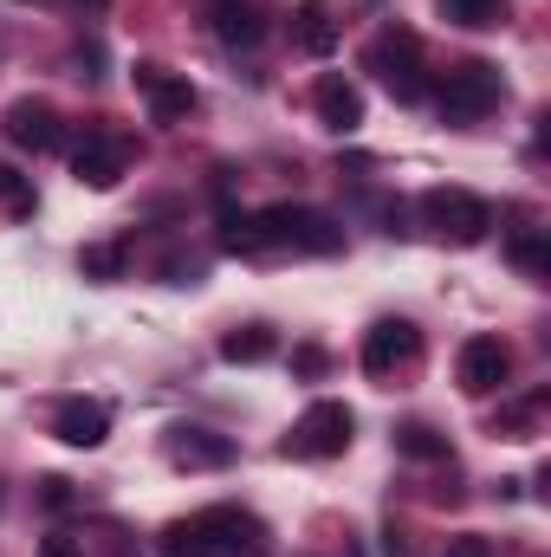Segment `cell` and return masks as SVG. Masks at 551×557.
Returning a JSON list of instances; mask_svg holds the SVG:
<instances>
[{"label": "cell", "instance_id": "6", "mask_svg": "<svg viewBox=\"0 0 551 557\" xmlns=\"http://www.w3.org/2000/svg\"><path fill=\"white\" fill-rule=\"evenodd\" d=\"M65 149H72V175L85 188H118L124 169H131V156H137L131 131H118V124H85V137L65 143Z\"/></svg>", "mask_w": 551, "mask_h": 557}, {"label": "cell", "instance_id": "25", "mask_svg": "<svg viewBox=\"0 0 551 557\" xmlns=\"http://www.w3.org/2000/svg\"><path fill=\"white\" fill-rule=\"evenodd\" d=\"M39 557H85V545H78V539H46Z\"/></svg>", "mask_w": 551, "mask_h": 557}, {"label": "cell", "instance_id": "15", "mask_svg": "<svg viewBox=\"0 0 551 557\" xmlns=\"http://www.w3.org/2000/svg\"><path fill=\"white\" fill-rule=\"evenodd\" d=\"M52 434H59L65 447H105V441H111V409L91 403V396H65V403L52 409Z\"/></svg>", "mask_w": 551, "mask_h": 557}, {"label": "cell", "instance_id": "26", "mask_svg": "<svg viewBox=\"0 0 551 557\" xmlns=\"http://www.w3.org/2000/svg\"><path fill=\"white\" fill-rule=\"evenodd\" d=\"M78 7H91V13H105V7H111V0H78Z\"/></svg>", "mask_w": 551, "mask_h": 557}, {"label": "cell", "instance_id": "13", "mask_svg": "<svg viewBox=\"0 0 551 557\" xmlns=\"http://www.w3.org/2000/svg\"><path fill=\"white\" fill-rule=\"evenodd\" d=\"M201 13L228 52H254L273 33V0H201Z\"/></svg>", "mask_w": 551, "mask_h": 557}, {"label": "cell", "instance_id": "27", "mask_svg": "<svg viewBox=\"0 0 551 557\" xmlns=\"http://www.w3.org/2000/svg\"><path fill=\"white\" fill-rule=\"evenodd\" d=\"M7 182H13V169H0V195H7Z\"/></svg>", "mask_w": 551, "mask_h": 557}, {"label": "cell", "instance_id": "8", "mask_svg": "<svg viewBox=\"0 0 551 557\" xmlns=\"http://www.w3.org/2000/svg\"><path fill=\"white\" fill-rule=\"evenodd\" d=\"M162 454H169V467H182V473H221V467H234V434H215V428H201V421H175L169 434H162Z\"/></svg>", "mask_w": 551, "mask_h": 557}, {"label": "cell", "instance_id": "12", "mask_svg": "<svg viewBox=\"0 0 551 557\" xmlns=\"http://www.w3.org/2000/svg\"><path fill=\"white\" fill-rule=\"evenodd\" d=\"M506 376H513V344L506 337H467L461 344V357H454L461 396H493V389H506Z\"/></svg>", "mask_w": 551, "mask_h": 557}, {"label": "cell", "instance_id": "16", "mask_svg": "<svg viewBox=\"0 0 551 557\" xmlns=\"http://www.w3.org/2000/svg\"><path fill=\"white\" fill-rule=\"evenodd\" d=\"M338 39H344V26H338V13H331L325 0H298V7H292V46H298L305 59H331Z\"/></svg>", "mask_w": 551, "mask_h": 557}, {"label": "cell", "instance_id": "20", "mask_svg": "<svg viewBox=\"0 0 551 557\" xmlns=\"http://www.w3.org/2000/svg\"><path fill=\"white\" fill-rule=\"evenodd\" d=\"M396 454H409V460H448V434H434L428 421H403L396 428Z\"/></svg>", "mask_w": 551, "mask_h": 557}, {"label": "cell", "instance_id": "9", "mask_svg": "<svg viewBox=\"0 0 551 557\" xmlns=\"http://www.w3.org/2000/svg\"><path fill=\"white\" fill-rule=\"evenodd\" d=\"M415 363H421V331H415L409 318H377V324L364 331V370H370L377 383L403 376Z\"/></svg>", "mask_w": 551, "mask_h": 557}, {"label": "cell", "instance_id": "17", "mask_svg": "<svg viewBox=\"0 0 551 557\" xmlns=\"http://www.w3.org/2000/svg\"><path fill=\"white\" fill-rule=\"evenodd\" d=\"M273 350H279L273 324H241V331L221 337V357H228V363H267Z\"/></svg>", "mask_w": 551, "mask_h": 557}, {"label": "cell", "instance_id": "23", "mask_svg": "<svg viewBox=\"0 0 551 557\" xmlns=\"http://www.w3.org/2000/svg\"><path fill=\"white\" fill-rule=\"evenodd\" d=\"M39 499H46L52 512H65V506L78 499V493H72V480H39Z\"/></svg>", "mask_w": 551, "mask_h": 557}, {"label": "cell", "instance_id": "19", "mask_svg": "<svg viewBox=\"0 0 551 557\" xmlns=\"http://www.w3.org/2000/svg\"><path fill=\"white\" fill-rule=\"evenodd\" d=\"M441 7V20H454V26H474V33H487V26H506V0H434Z\"/></svg>", "mask_w": 551, "mask_h": 557}, {"label": "cell", "instance_id": "21", "mask_svg": "<svg viewBox=\"0 0 551 557\" xmlns=\"http://www.w3.org/2000/svg\"><path fill=\"white\" fill-rule=\"evenodd\" d=\"M78 273L98 278V285H111V278L124 273V247H85V253H78Z\"/></svg>", "mask_w": 551, "mask_h": 557}, {"label": "cell", "instance_id": "14", "mask_svg": "<svg viewBox=\"0 0 551 557\" xmlns=\"http://www.w3.org/2000/svg\"><path fill=\"white\" fill-rule=\"evenodd\" d=\"M311 111H318V124H325V131L351 137V131L364 124V91H357L344 72H325V78L311 85Z\"/></svg>", "mask_w": 551, "mask_h": 557}, {"label": "cell", "instance_id": "10", "mask_svg": "<svg viewBox=\"0 0 551 557\" xmlns=\"http://www.w3.org/2000/svg\"><path fill=\"white\" fill-rule=\"evenodd\" d=\"M0 131H7V143H20V149H33V156H59V149L72 143L65 117H59L46 98H13L7 117H0Z\"/></svg>", "mask_w": 551, "mask_h": 557}, {"label": "cell", "instance_id": "3", "mask_svg": "<svg viewBox=\"0 0 551 557\" xmlns=\"http://www.w3.org/2000/svg\"><path fill=\"white\" fill-rule=\"evenodd\" d=\"M500 98H506V78H500V65H487V59L454 65V72L441 78V91H434V104H441V117H448L454 131H467V124L493 117V111H500Z\"/></svg>", "mask_w": 551, "mask_h": 557}, {"label": "cell", "instance_id": "5", "mask_svg": "<svg viewBox=\"0 0 551 557\" xmlns=\"http://www.w3.org/2000/svg\"><path fill=\"white\" fill-rule=\"evenodd\" d=\"M421 221L434 227V240L448 247H480L493 234V208L474 188H428L421 195Z\"/></svg>", "mask_w": 551, "mask_h": 557}, {"label": "cell", "instance_id": "4", "mask_svg": "<svg viewBox=\"0 0 551 557\" xmlns=\"http://www.w3.org/2000/svg\"><path fill=\"white\" fill-rule=\"evenodd\" d=\"M364 65L390 85L396 104H421V98H428V78H421V39H415L409 26H383V33L370 39Z\"/></svg>", "mask_w": 551, "mask_h": 557}, {"label": "cell", "instance_id": "22", "mask_svg": "<svg viewBox=\"0 0 551 557\" xmlns=\"http://www.w3.org/2000/svg\"><path fill=\"white\" fill-rule=\"evenodd\" d=\"M325 370H331V357H325L318 344H298V350H292V376H325Z\"/></svg>", "mask_w": 551, "mask_h": 557}, {"label": "cell", "instance_id": "18", "mask_svg": "<svg viewBox=\"0 0 551 557\" xmlns=\"http://www.w3.org/2000/svg\"><path fill=\"white\" fill-rule=\"evenodd\" d=\"M506 253H513V267L526 278H551V247L539 227H513V240H506Z\"/></svg>", "mask_w": 551, "mask_h": 557}, {"label": "cell", "instance_id": "24", "mask_svg": "<svg viewBox=\"0 0 551 557\" xmlns=\"http://www.w3.org/2000/svg\"><path fill=\"white\" fill-rule=\"evenodd\" d=\"M448 557H493V539H474V532H467V539L448 545Z\"/></svg>", "mask_w": 551, "mask_h": 557}, {"label": "cell", "instance_id": "7", "mask_svg": "<svg viewBox=\"0 0 551 557\" xmlns=\"http://www.w3.org/2000/svg\"><path fill=\"white\" fill-rule=\"evenodd\" d=\"M351 428H357V416L344 403H311L305 416L292 421V434L279 441V454L285 460H338L351 447Z\"/></svg>", "mask_w": 551, "mask_h": 557}, {"label": "cell", "instance_id": "1", "mask_svg": "<svg viewBox=\"0 0 551 557\" xmlns=\"http://www.w3.org/2000/svg\"><path fill=\"white\" fill-rule=\"evenodd\" d=\"M344 247V227L305 201H279L260 214H221V253H241V260H267V253H338Z\"/></svg>", "mask_w": 551, "mask_h": 557}, {"label": "cell", "instance_id": "2", "mask_svg": "<svg viewBox=\"0 0 551 557\" xmlns=\"http://www.w3.org/2000/svg\"><path fill=\"white\" fill-rule=\"evenodd\" d=\"M156 557H267V525L241 506H201L162 532Z\"/></svg>", "mask_w": 551, "mask_h": 557}, {"label": "cell", "instance_id": "11", "mask_svg": "<svg viewBox=\"0 0 551 557\" xmlns=\"http://www.w3.org/2000/svg\"><path fill=\"white\" fill-rule=\"evenodd\" d=\"M131 85H137L143 111H149L156 124H182V117L201 104V91L188 85V72H169V65H149V59L131 72Z\"/></svg>", "mask_w": 551, "mask_h": 557}]
</instances>
